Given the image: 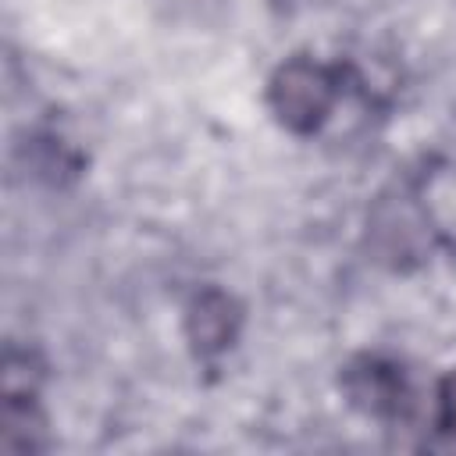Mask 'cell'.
<instances>
[{"label":"cell","instance_id":"3957f363","mask_svg":"<svg viewBox=\"0 0 456 456\" xmlns=\"http://www.w3.org/2000/svg\"><path fill=\"white\" fill-rule=\"evenodd\" d=\"M185 331L200 353H221L232 346V338L239 331V306L232 303V296L207 289L189 303Z\"/></svg>","mask_w":456,"mask_h":456},{"label":"cell","instance_id":"7a4b0ae2","mask_svg":"<svg viewBox=\"0 0 456 456\" xmlns=\"http://www.w3.org/2000/svg\"><path fill=\"white\" fill-rule=\"evenodd\" d=\"M342 388L349 403L370 417H392L406 403V381L403 370L381 356H360L346 367Z\"/></svg>","mask_w":456,"mask_h":456},{"label":"cell","instance_id":"277c9868","mask_svg":"<svg viewBox=\"0 0 456 456\" xmlns=\"http://www.w3.org/2000/svg\"><path fill=\"white\" fill-rule=\"evenodd\" d=\"M438 428L456 435V370H449L438 385Z\"/></svg>","mask_w":456,"mask_h":456},{"label":"cell","instance_id":"6da1fadb","mask_svg":"<svg viewBox=\"0 0 456 456\" xmlns=\"http://www.w3.org/2000/svg\"><path fill=\"white\" fill-rule=\"evenodd\" d=\"M338 100V78L331 68L310 61V57H292L285 61L267 86V103L274 110V118L289 128V132H317L331 107Z\"/></svg>","mask_w":456,"mask_h":456}]
</instances>
